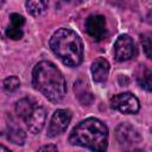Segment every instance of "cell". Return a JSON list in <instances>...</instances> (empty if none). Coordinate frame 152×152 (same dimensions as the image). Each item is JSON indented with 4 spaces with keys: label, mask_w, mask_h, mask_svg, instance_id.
Wrapping results in <instances>:
<instances>
[{
    "label": "cell",
    "mask_w": 152,
    "mask_h": 152,
    "mask_svg": "<svg viewBox=\"0 0 152 152\" xmlns=\"http://www.w3.org/2000/svg\"><path fill=\"white\" fill-rule=\"evenodd\" d=\"M7 138L14 145H24L26 134L14 121L10 119V124H7Z\"/></svg>",
    "instance_id": "obj_14"
},
{
    "label": "cell",
    "mask_w": 152,
    "mask_h": 152,
    "mask_svg": "<svg viewBox=\"0 0 152 152\" xmlns=\"http://www.w3.org/2000/svg\"><path fill=\"white\" fill-rule=\"evenodd\" d=\"M11 24L8 25L7 30H6V36L13 40H18L23 38V25L25 24V19L23 15L18 14V13H12L10 17Z\"/></svg>",
    "instance_id": "obj_11"
},
{
    "label": "cell",
    "mask_w": 152,
    "mask_h": 152,
    "mask_svg": "<svg viewBox=\"0 0 152 152\" xmlns=\"http://www.w3.org/2000/svg\"><path fill=\"white\" fill-rule=\"evenodd\" d=\"M91 76L94 82L96 83H103L107 77H108V72H109V63L106 58L103 57H99L96 58L93 63H91Z\"/></svg>",
    "instance_id": "obj_10"
},
{
    "label": "cell",
    "mask_w": 152,
    "mask_h": 152,
    "mask_svg": "<svg viewBox=\"0 0 152 152\" xmlns=\"http://www.w3.org/2000/svg\"><path fill=\"white\" fill-rule=\"evenodd\" d=\"M65 1H69V0H65Z\"/></svg>",
    "instance_id": "obj_22"
},
{
    "label": "cell",
    "mask_w": 152,
    "mask_h": 152,
    "mask_svg": "<svg viewBox=\"0 0 152 152\" xmlns=\"http://www.w3.org/2000/svg\"><path fill=\"white\" fill-rule=\"evenodd\" d=\"M39 151H57V146L56 145H45L39 147Z\"/></svg>",
    "instance_id": "obj_19"
},
{
    "label": "cell",
    "mask_w": 152,
    "mask_h": 152,
    "mask_svg": "<svg viewBox=\"0 0 152 152\" xmlns=\"http://www.w3.org/2000/svg\"><path fill=\"white\" fill-rule=\"evenodd\" d=\"M71 121V112L68 109H57L50 120L49 127H48V137L49 138H55L63 133Z\"/></svg>",
    "instance_id": "obj_6"
},
{
    "label": "cell",
    "mask_w": 152,
    "mask_h": 152,
    "mask_svg": "<svg viewBox=\"0 0 152 152\" xmlns=\"http://www.w3.org/2000/svg\"><path fill=\"white\" fill-rule=\"evenodd\" d=\"M113 53H114V58L118 62H124L133 58L137 53L133 39L128 34L119 36V38L114 43Z\"/></svg>",
    "instance_id": "obj_5"
},
{
    "label": "cell",
    "mask_w": 152,
    "mask_h": 152,
    "mask_svg": "<svg viewBox=\"0 0 152 152\" xmlns=\"http://www.w3.org/2000/svg\"><path fill=\"white\" fill-rule=\"evenodd\" d=\"M110 107L124 114H135L139 112L140 103L133 94L121 93L114 95L110 99Z\"/></svg>",
    "instance_id": "obj_4"
},
{
    "label": "cell",
    "mask_w": 152,
    "mask_h": 152,
    "mask_svg": "<svg viewBox=\"0 0 152 152\" xmlns=\"http://www.w3.org/2000/svg\"><path fill=\"white\" fill-rule=\"evenodd\" d=\"M69 142L93 151H104L108 146V128L101 120L88 118L74 127Z\"/></svg>",
    "instance_id": "obj_2"
},
{
    "label": "cell",
    "mask_w": 152,
    "mask_h": 152,
    "mask_svg": "<svg viewBox=\"0 0 152 152\" xmlns=\"http://www.w3.org/2000/svg\"><path fill=\"white\" fill-rule=\"evenodd\" d=\"M74 91L76 94L77 100L83 104V106H90L94 101V95L91 93V90L88 87V83L83 80L80 78L75 82L74 84Z\"/></svg>",
    "instance_id": "obj_12"
},
{
    "label": "cell",
    "mask_w": 152,
    "mask_h": 152,
    "mask_svg": "<svg viewBox=\"0 0 152 152\" xmlns=\"http://www.w3.org/2000/svg\"><path fill=\"white\" fill-rule=\"evenodd\" d=\"M135 81L140 88L146 91H152V70L145 64H139L134 72Z\"/></svg>",
    "instance_id": "obj_13"
},
{
    "label": "cell",
    "mask_w": 152,
    "mask_h": 152,
    "mask_svg": "<svg viewBox=\"0 0 152 152\" xmlns=\"http://www.w3.org/2000/svg\"><path fill=\"white\" fill-rule=\"evenodd\" d=\"M115 138L124 147H132L141 141L139 132L128 122L119 124L115 128Z\"/></svg>",
    "instance_id": "obj_7"
},
{
    "label": "cell",
    "mask_w": 152,
    "mask_h": 152,
    "mask_svg": "<svg viewBox=\"0 0 152 152\" xmlns=\"http://www.w3.org/2000/svg\"><path fill=\"white\" fill-rule=\"evenodd\" d=\"M48 4H49V0H26L25 6L27 12L31 15L38 17L46 11Z\"/></svg>",
    "instance_id": "obj_16"
},
{
    "label": "cell",
    "mask_w": 152,
    "mask_h": 152,
    "mask_svg": "<svg viewBox=\"0 0 152 152\" xmlns=\"http://www.w3.org/2000/svg\"><path fill=\"white\" fill-rule=\"evenodd\" d=\"M140 43L144 49L145 55L152 59V34L151 33H144L140 36Z\"/></svg>",
    "instance_id": "obj_18"
},
{
    "label": "cell",
    "mask_w": 152,
    "mask_h": 152,
    "mask_svg": "<svg viewBox=\"0 0 152 152\" xmlns=\"http://www.w3.org/2000/svg\"><path fill=\"white\" fill-rule=\"evenodd\" d=\"M32 84L49 101L59 102L66 93V83L59 69L49 61L37 63L32 70Z\"/></svg>",
    "instance_id": "obj_1"
},
{
    "label": "cell",
    "mask_w": 152,
    "mask_h": 152,
    "mask_svg": "<svg viewBox=\"0 0 152 152\" xmlns=\"http://www.w3.org/2000/svg\"><path fill=\"white\" fill-rule=\"evenodd\" d=\"M0 151H6V152H10V150H8V148H6V147H4V146H1V147H0Z\"/></svg>",
    "instance_id": "obj_21"
},
{
    "label": "cell",
    "mask_w": 152,
    "mask_h": 152,
    "mask_svg": "<svg viewBox=\"0 0 152 152\" xmlns=\"http://www.w3.org/2000/svg\"><path fill=\"white\" fill-rule=\"evenodd\" d=\"M37 106L36 101L30 99V97H24L21 100H19L15 103V113L19 118H21L23 120H25L27 118V115L32 112V109Z\"/></svg>",
    "instance_id": "obj_15"
},
{
    "label": "cell",
    "mask_w": 152,
    "mask_h": 152,
    "mask_svg": "<svg viewBox=\"0 0 152 152\" xmlns=\"http://www.w3.org/2000/svg\"><path fill=\"white\" fill-rule=\"evenodd\" d=\"M146 21H147L148 24H151V25H152V10L147 13V15H146Z\"/></svg>",
    "instance_id": "obj_20"
},
{
    "label": "cell",
    "mask_w": 152,
    "mask_h": 152,
    "mask_svg": "<svg viewBox=\"0 0 152 152\" xmlns=\"http://www.w3.org/2000/svg\"><path fill=\"white\" fill-rule=\"evenodd\" d=\"M52 52L68 66H77L83 61V43L80 36L70 28H58L50 38Z\"/></svg>",
    "instance_id": "obj_3"
},
{
    "label": "cell",
    "mask_w": 152,
    "mask_h": 152,
    "mask_svg": "<svg viewBox=\"0 0 152 152\" xmlns=\"http://www.w3.org/2000/svg\"><path fill=\"white\" fill-rule=\"evenodd\" d=\"M2 87L6 93H13L20 87V81L17 76H8L7 78L4 80Z\"/></svg>",
    "instance_id": "obj_17"
},
{
    "label": "cell",
    "mask_w": 152,
    "mask_h": 152,
    "mask_svg": "<svg viewBox=\"0 0 152 152\" xmlns=\"http://www.w3.org/2000/svg\"><path fill=\"white\" fill-rule=\"evenodd\" d=\"M86 32L90 38L95 42L102 40L107 34V26H106V18L100 14L89 15L84 23Z\"/></svg>",
    "instance_id": "obj_8"
},
{
    "label": "cell",
    "mask_w": 152,
    "mask_h": 152,
    "mask_svg": "<svg viewBox=\"0 0 152 152\" xmlns=\"http://www.w3.org/2000/svg\"><path fill=\"white\" fill-rule=\"evenodd\" d=\"M45 120H46L45 109L37 104L24 121H25L28 131L33 134H37L43 129V127L45 125Z\"/></svg>",
    "instance_id": "obj_9"
}]
</instances>
